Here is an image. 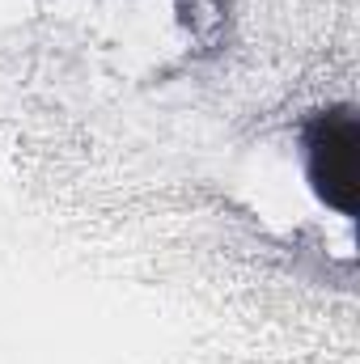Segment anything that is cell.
I'll list each match as a JSON object with an SVG mask.
<instances>
[{
  "instance_id": "obj_1",
  "label": "cell",
  "mask_w": 360,
  "mask_h": 364,
  "mask_svg": "<svg viewBox=\"0 0 360 364\" xmlns=\"http://www.w3.org/2000/svg\"><path fill=\"white\" fill-rule=\"evenodd\" d=\"M356 149H360V127L356 114L327 110L309 123L305 132V153H309V178L314 191L344 216H356Z\"/></svg>"
}]
</instances>
